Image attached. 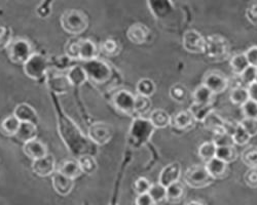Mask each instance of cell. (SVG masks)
<instances>
[{
  "label": "cell",
  "mask_w": 257,
  "mask_h": 205,
  "mask_svg": "<svg viewBox=\"0 0 257 205\" xmlns=\"http://www.w3.org/2000/svg\"><path fill=\"white\" fill-rule=\"evenodd\" d=\"M100 50L90 39H72L67 44L66 54L69 58H79L84 62L95 60Z\"/></svg>",
  "instance_id": "1"
},
{
  "label": "cell",
  "mask_w": 257,
  "mask_h": 205,
  "mask_svg": "<svg viewBox=\"0 0 257 205\" xmlns=\"http://www.w3.org/2000/svg\"><path fill=\"white\" fill-rule=\"evenodd\" d=\"M89 20L82 12L69 10L64 12L61 16V26L67 33L80 34L88 28Z\"/></svg>",
  "instance_id": "2"
},
{
  "label": "cell",
  "mask_w": 257,
  "mask_h": 205,
  "mask_svg": "<svg viewBox=\"0 0 257 205\" xmlns=\"http://www.w3.org/2000/svg\"><path fill=\"white\" fill-rule=\"evenodd\" d=\"M8 52L10 60L15 64H25L33 54L30 44L22 38L12 40L8 46Z\"/></svg>",
  "instance_id": "3"
},
{
  "label": "cell",
  "mask_w": 257,
  "mask_h": 205,
  "mask_svg": "<svg viewBox=\"0 0 257 205\" xmlns=\"http://www.w3.org/2000/svg\"><path fill=\"white\" fill-rule=\"evenodd\" d=\"M214 178L208 172L206 166H194L189 168L184 174V180L191 188H204L212 182Z\"/></svg>",
  "instance_id": "4"
},
{
  "label": "cell",
  "mask_w": 257,
  "mask_h": 205,
  "mask_svg": "<svg viewBox=\"0 0 257 205\" xmlns=\"http://www.w3.org/2000/svg\"><path fill=\"white\" fill-rule=\"evenodd\" d=\"M84 63L85 64L83 66V69L85 73H87L88 78L92 81L102 84V82H105L106 80L109 79L110 68L104 62H100L95 58L89 62H84Z\"/></svg>",
  "instance_id": "5"
},
{
  "label": "cell",
  "mask_w": 257,
  "mask_h": 205,
  "mask_svg": "<svg viewBox=\"0 0 257 205\" xmlns=\"http://www.w3.org/2000/svg\"><path fill=\"white\" fill-rule=\"evenodd\" d=\"M229 46L225 38L219 35H212L206 39L205 52L208 56L213 58H221L227 56Z\"/></svg>",
  "instance_id": "6"
},
{
  "label": "cell",
  "mask_w": 257,
  "mask_h": 205,
  "mask_svg": "<svg viewBox=\"0 0 257 205\" xmlns=\"http://www.w3.org/2000/svg\"><path fill=\"white\" fill-rule=\"evenodd\" d=\"M24 70L31 79H40L48 70V60L40 54H33L24 64Z\"/></svg>",
  "instance_id": "7"
},
{
  "label": "cell",
  "mask_w": 257,
  "mask_h": 205,
  "mask_svg": "<svg viewBox=\"0 0 257 205\" xmlns=\"http://www.w3.org/2000/svg\"><path fill=\"white\" fill-rule=\"evenodd\" d=\"M112 128L104 122H96L89 128V136L96 145H106L112 138Z\"/></svg>",
  "instance_id": "8"
},
{
  "label": "cell",
  "mask_w": 257,
  "mask_h": 205,
  "mask_svg": "<svg viewBox=\"0 0 257 205\" xmlns=\"http://www.w3.org/2000/svg\"><path fill=\"white\" fill-rule=\"evenodd\" d=\"M183 48L191 54H200L205 52L206 39L196 30H188L184 33L182 39Z\"/></svg>",
  "instance_id": "9"
},
{
  "label": "cell",
  "mask_w": 257,
  "mask_h": 205,
  "mask_svg": "<svg viewBox=\"0 0 257 205\" xmlns=\"http://www.w3.org/2000/svg\"><path fill=\"white\" fill-rule=\"evenodd\" d=\"M113 105L119 112L131 115L135 113V96L126 90H120L113 96Z\"/></svg>",
  "instance_id": "10"
},
{
  "label": "cell",
  "mask_w": 257,
  "mask_h": 205,
  "mask_svg": "<svg viewBox=\"0 0 257 205\" xmlns=\"http://www.w3.org/2000/svg\"><path fill=\"white\" fill-rule=\"evenodd\" d=\"M55 168H56L55 158L50 154H47L44 157L33 160V163H32L33 172L41 178L52 176L55 172Z\"/></svg>",
  "instance_id": "11"
},
{
  "label": "cell",
  "mask_w": 257,
  "mask_h": 205,
  "mask_svg": "<svg viewBox=\"0 0 257 205\" xmlns=\"http://www.w3.org/2000/svg\"><path fill=\"white\" fill-rule=\"evenodd\" d=\"M226 77L218 71H210L204 77V86L210 88L214 94H220L227 88Z\"/></svg>",
  "instance_id": "12"
},
{
  "label": "cell",
  "mask_w": 257,
  "mask_h": 205,
  "mask_svg": "<svg viewBox=\"0 0 257 205\" xmlns=\"http://www.w3.org/2000/svg\"><path fill=\"white\" fill-rule=\"evenodd\" d=\"M180 176H181L180 164L178 162L171 163L169 166H165L161 172L159 182H161L163 186L168 187L171 184L178 182Z\"/></svg>",
  "instance_id": "13"
},
{
  "label": "cell",
  "mask_w": 257,
  "mask_h": 205,
  "mask_svg": "<svg viewBox=\"0 0 257 205\" xmlns=\"http://www.w3.org/2000/svg\"><path fill=\"white\" fill-rule=\"evenodd\" d=\"M74 180L66 176H64L63 174L57 172L56 174H54L53 178H52V182H53V187L55 189V191L62 196H66L68 195L74 186Z\"/></svg>",
  "instance_id": "14"
},
{
  "label": "cell",
  "mask_w": 257,
  "mask_h": 205,
  "mask_svg": "<svg viewBox=\"0 0 257 205\" xmlns=\"http://www.w3.org/2000/svg\"><path fill=\"white\" fill-rule=\"evenodd\" d=\"M23 151L26 156H28L33 160L44 157L48 154L47 146L44 142L37 140L36 138L24 142Z\"/></svg>",
  "instance_id": "15"
},
{
  "label": "cell",
  "mask_w": 257,
  "mask_h": 205,
  "mask_svg": "<svg viewBox=\"0 0 257 205\" xmlns=\"http://www.w3.org/2000/svg\"><path fill=\"white\" fill-rule=\"evenodd\" d=\"M149 35V29L143 24H134L128 28L126 36L131 42L135 44H142L147 40Z\"/></svg>",
  "instance_id": "16"
},
{
  "label": "cell",
  "mask_w": 257,
  "mask_h": 205,
  "mask_svg": "<svg viewBox=\"0 0 257 205\" xmlns=\"http://www.w3.org/2000/svg\"><path fill=\"white\" fill-rule=\"evenodd\" d=\"M206 168L213 178H222L227 172V163L217 157H214L207 161Z\"/></svg>",
  "instance_id": "17"
},
{
  "label": "cell",
  "mask_w": 257,
  "mask_h": 205,
  "mask_svg": "<svg viewBox=\"0 0 257 205\" xmlns=\"http://www.w3.org/2000/svg\"><path fill=\"white\" fill-rule=\"evenodd\" d=\"M14 115L21 122H33L36 123L38 120L36 111L28 104H20L16 107Z\"/></svg>",
  "instance_id": "18"
},
{
  "label": "cell",
  "mask_w": 257,
  "mask_h": 205,
  "mask_svg": "<svg viewBox=\"0 0 257 205\" xmlns=\"http://www.w3.org/2000/svg\"><path fill=\"white\" fill-rule=\"evenodd\" d=\"M36 134H37L36 123L21 122L20 128L15 136H17V138H19L20 140L26 142L28 140H34L36 138Z\"/></svg>",
  "instance_id": "19"
},
{
  "label": "cell",
  "mask_w": 257,
  "mask_h": 205,
  "mask_svg": "<svg viewBox=\"0 0 257 205\" xmlns=\"http://www.w3.org/2000/svg\"><path fill=\"white\" fill-rule=\"evenodd\" d=\"M58 172L73 180L78 178L82 174L78 161H74V160L63 161L59 166Z\"/></svg>",
  "instance_id": "20"
},
{
  "label": "cell",
  "mask_w": 257,
  "mask_h": 205,
  "mask_svg": "<svg viewBox=\"0 0 257 205\" xmlns=\"http://www.w3.org/2000/svg\"><path fill=\"white\" fill-rule=\"evenodd\" d=\"M214 94L210 88H208L206 86L202 84L197 88V90L194 92L192 98H194V102H198V104L202 105H212L214 100Z\"/></svg>",
  "instance_id": "21"
},
{
  "label": "cell",
  "mask_w": 257,
  "mask_h": 205,
  "mask_svg": "<svg viewBox=\"0 0 257 205\" xmlns=\"http://www.w3.org/2000/svg\"><path fill=\"white\" fill-rule=\"evenodd\" d=\"M149 122L155 128H165L171 123L170 115L162 109L155 110L149 117Z\"/></svg>",
  "instance_id": "22"
},
{
  "label": "cell",
  "mask_w": 257,
  "mask_h": 205,
  "mask_svg": "<svg viewBox=\"0 0 257 205\" xmlns=\"http://www.w3.org/2000/svg\"><path fill=\"white\" fill-rule=\"evenodd\" d=\"M194 120L195 119L189 111H181L176 114L173 119H171V123L177 130H186L192 124Z\"/></svg>",
  "instance_id": "23"
},
{
  "label": "cell",
  "mask_w": 257,
  "mask_h": 205,
  "mask_svg": "<svg viewBox=\"0 0 257 205\" xmlns=\"http://www.w3.org/2000/svg\"><path fill=\"white\" fill-rule=\"evenodd\" d=\"M184 195V187L179 182L171 184L167 187V201L177 203L179 202Z\"/></svg>",
  "instance_id": "24"
},
{
  "label": "cell",
  "mask_w": 257,
  "mask_h": 205,
  "mask_svg": "<svg viewBox=\"0 0 257 205\" xmlns=\"http://www.w3.org/2000/svg\"><path fill=\"white\" fill-rule=\"evenodd\" d=\"M189 112L195 120L204 122L208 115L212 112V107L211 105H202L194 102V104L189 107Z\"/></svg>",
  "instance_id": "25"
},
{
  "label": "cell",
  "mask_w": 257,
  "mask_h": 205,
  "mask_svg": "<svg viewBox=\"0 0 257 205\" xmlns=\"http://www.w3.org/2000/svg\"><path fill=\"white\" fill-rule=\"evenodd\" d=\"M20 124H21V121L15 115H12V116L7 117L3 121L2 130L8 136H16V134L20 128Z\"/></svg>",
  "instance_id": "26"
},
{
  "label": "cell",
  "mask_w": 257,
  "mask_h": 205,
  "mask_svg": "<svg viewBox=\"0 0 257 205\" xmlns=\"http://www.w3.org/2000/svg\"><path fill=\"white\" fill-rule=\"evenodd\" d=\"M67 78L71 86H81L83 82L88 79V76L82 67L75 66L69 70V72L67 73Z\"/></svg>",
  "instance_id": "27"
},
{
  "label": "cell",
  "mask_w": 257,
  "mask_h": 205,
  "mask_svg": "<svg viewBox=\"0 0 257 205\" xmlns=\"http://www.w3.org/2000/svg\"><path fill=\"white\" fill-rule=\"evenodd\" d=\"M78 163L82 174H93L97 170V162L95 158L91 155L83 154L79 157Z\"/></svg>",
  "instance_id": "28"
},
{
  "label": "cell",
  "mask_w": 257,
  "mask_h": 205,
  "mask_svg": "<svg viewBox=\"0 0 257 205\" xmlns=\"http://www.w3.org/2000/svg\"><path fill=\"white\" fill-rule=\"evenodd\" d=\"M248 66H249V63L245 54H234L230 60V67L232 71L238 75H241Z\"/></svg>",
  "instance_id": "29"
},
{
  "label": "cell",
  "mask_w": 257,
  "mask_h": 205,
  "mask_svg": "<svg viewBox=\"0 0 257 205\" xmlns=\"http://www.w3.org/2000/svg\"><path fill=\"white\" fill-rule=\"evenodd\" d=\"M156 88H156L155 82L152 79H148V78L141 79L136 86V90L138 94L148 96V98H151L156 92Z\"/></svg>",
  "instance_id": "30"
},
{
  "label": "cell",
  "mask_w": 257,
  "mask_h": 205,
  "mask_svg": "<svg viewBox=\"0 0 257 205\" xmlns=\"http://www.w3.org/2000/svg\"><path fill=\"white\" fill-rule=\"evenodd\" d=\"M229 98H230V100L233 102L234 105L242 106L243 104H245V102L250 98L249 90L246 88L237 86V88H234L230 92Z\"/></svg>",
  "instance_id": "31"
},
{
  "label": "cell",
  "mask_w": 257,
  "mask_h": 205,
  "mask_svg": "<svg viewBox=\"0 0 257 205\" xmlns=\"http://www.w3.org/2000/svg\"><path fill=\"white\" fill-rule=\"evenodd\" d=\"M205 126L214 130V132H218L221 130H224V121L215 113L211 112L208 117L205 119L204 121Z\"/></svg>",
  "instance_id": "32"
},
{
  "label": "cell",
  "mask_w": 257,
  "mask_h": 205,
  "mask_svg": "<svg viewBox=\"0 0 257 205\" xmlns=\"http://www.w3.org/2000/svg\"><path fill=\"white\" fill-rule=\"evenodd\" d=\"M148 193L155 201V204H160L167 200V187L163 186L161 182L152 184L151 190H149Z\"/></svg>",
  "instance_id": "33"
},
{
  "label": "cell",
  "mask_w": 257,
  "mask_h": 205,
  "mask_svg": "<svg viewBox=\"0 0 257 205\" xmlns=\"http://www.w3.org/2000/svg\"><path fill=\"white\" fill-rule=\"evenodd\" d=\"M216 150L217 147L213 142H205L199 148V156L207 162L216 156Z\"/></svg>",
  "instance_id": "34"
},
{
  "label": "cell",
  "mask_w": 257,
  "mask_h": 205,
  "mask_svg": "<svg viewBox=\"0 0 257 205\" xmlns=\"http://www.w3.org/2000/svg\"><path fill=\"white\" fill-rule=\"evenodd\" d=\"M217 158L221 159L222 161L226 163H230L234 161L238 157V153L233 148V146H228V147H218L216 150V156Z\"/></svg>",
  "instance_id": "35"
},
{
  "label": "cell",
  "mask_w": 257,
  "mask_h": 205,
  "mask_svg": "<svg viewBox=\"0 0 257 205\" xmlns=\"http://www.w3.org/2000/svg\"><path fill=\"white\" fill-rule=\"evenodd\" d=\"M152 108L151 98L144 96H135V113L137 114H146Z\"/></svg>",
  "instance_id": "36"
},
{
  "label": "cell",
  "mask_w": 257,
  "mask_h": 205,
  "mask_svg": "<svg viewBox=\"0 0 257 205\" xmlns=\"http://www.w3.org/2000/svg\"><path fill=\"white\" fill-rule=\"evenodd\" d=\"M213 142L215 144L216 147H228V146H233L234 142L232 138V136L225 130H221L218 132H215V136H214Z\"/></svg>",
  "instance_id": "37"
},
{
  "label": "cell",
  "mask_w": 257,
  "mask_h": 205,
  "mask_svg": "<svg viewBox=\"0 0 257 205\" xmlns=\"http://www.w3.org/2000/svg\"><path fill=\"white\" fill-rule=\"evenodd\" d=\"M242 160L249 168H257V146H250L242 154Z\"/></svg>",
  "instance_id": "38"
},
{
  "label": "cell",
  "mask_w": 257,
  "mask_h": 205,
  "mask_svg": "<svg viewBox=\"0 0 257 205\" xmlns=\"http://www.w3.org/2000/svg\"><path fill=\"white\" fill-rule=\"evenodd\" d=\"M250 136L247 134V132L242 128V126L240 123H238L237 128H235L233 134H232V138L235 145H240V146H244L247 145L250 140Z\"/></svg>",
  "instance_id": "39"
},
{
  "label": "cell",
  "mask_w": 257,
  "mask_h": 205,
  "mask_svg": "<svg viewBox=\"0 0 257 205\" xmlns=\"http://www.w3.org/2000/svg\"><path fill=\"white\" fill-rule=\"evenodd\" d=\"M170 96L178 104H182L187 98V90L181 84H175L170 90Z\"/></svg>",
  "instance_id": "40"
},
{
  "label": "cell",
  "mask_w": 257,
  "mask_h": 205,
  "mask_svg": "<svg viewBox=\"0 0 257 205\" xmlns=\"http://www.w3.org/2000/svg\"><path fill=\"white\" fill-rule=\"evenodd\" d=\"M100 50L108 56H117L119 52V46L113 39H107L101 44Z\"/></svg>",
  "instance_id": "41"
},
{
  "label": "cell",
  "mask_w": 257,
  "mask_h": 205,
  "mask_svg": "<svg viewBox=\"0 0 257 205\" xmlns=\"http://www.w3.org/2000/svg\"><path fill=\"white\" fill-rule=\"evenodd\" d=\"M242 111L246 118H257V102L249 98L242 105Z\"/></svg>",
  "instance_id": "42"
},
{
  "label": "cell",
  "mask_w": 257,
  "mask_h": 205,
  "mask_svg": "<svg viewBox=\"0 0 257 205\" xmlns=\"http://www.w3.org/2000/svg\"><path fill=\"white\" fill-rule=\"evenodd\" d=\"M240 124L247 132V134L252 138L257 134V118H244Z\"/></svg>",
  "instance_id": "43"
},
{
  "label": "cell",
  "mask_w": 257,
  "mask_h": 205,
  "mask_svg": "<svg viewBox=\"0 0 257 205\" xmlns=\"http://www.w3.org/2000/svg\"><path fill=\"white\" fill-rule=\"evenodd\" d=\"M256 75H257V67L249 65L246 68V70L240 76H241V79L245 84L250 86L256 81Z\"/></svg>",
  "instance_id": "44"
},
{
  "label": "cell",
  "mask_w": 257,
  "mask_h": 205,
  "mask_svg": "<svg viewBox=\"0 0 257 205\" xmlns=\"http://www.w3.org/2000/svg\"><path fill=\"white\" fill-rule=\"evenodd\" d=\"M12 31L5 26H0V50H4L12 42Z\"/></svg>",
  "instance_id": "45"
},
{
  "label": "cell",
  "mask_w": 257,
  "mask_h": 205,
  "mask_svg": "<svg viewBox=\"0 0 257 205\" xmlns=\"http://www.w3.org/2000/svg\"><path fill=\"white\" fill-rule=\"evenodd\" d=\"M152 187V184L149 182L147 178H139L135 184H134V188L135 191L138 195L140 194H144V193H148L149 190H151Z\"/></svg>",
  "instance_id": "46"
},
{
  "label": "cell",
  "mask_w": 257,
  "mask_h": 205,
  "mask_svg": "<svg viewBox=\"0 0 257 205\" xmlns=\"http://www.w3.org/2000/svg\"><path fill=\"white\" fill-rule=\"evenodd\" d=\"M245 182L250 188H257V168H250L245 174Z\"/></svg>",
  "instance_id": "47"
},
{
  "label": "cell",
  "mask_w": 257,
  "mask_h": 205,
  "mask_svg": "<svg viewBox=\"0 0 257 205\" xmlns=\"http://www.w3.org/2000/svg\"><path fill=\"white\" fill-rule=\"evenodd\" d=\"M245 56L247 58L249 65L257 67V46H253L250 48H248L247 52H245Z\"/></svg>",
  "instance_id": "48"
},
{
  "label": "cell",
  "mask_w": 257,
  "mask_h": 205,
  "mask_svg": "<svg viewBox=\"0 0 257 205\" xmlns=\"http://www.w3.org/2000/svg\"><path fill=\"white\" fill-rule=\"evenodd\" d=\"M136 205H155V201L149 193H144L138 195L136 199Z\"/></svg>",
  "instance_id": "49"
},
{
  "label": "cell",
  "mask_w": 257,
  "mask_h": 205,
  "mask_svg": "<svg viewBox=\"0 0 257 205\" xmlns=\"http://www.w3.org/2000/svg\"><path fill=\"white\" fill-rule=\"evenodd\" d=\"M246 16L253 25L257 26V4H252L251 6H249L247 8Z\"/></svg>",
  "instance_id": "50"
},
{
  "label": "cell",
  "mask_w": 257,
  "mask_h": 205,
  "mask_svg": "<svg viewBox=\"0 0 257 205\" xmlns=\"http://www.w3.org/2000/svg\"><path fill=\"white\" fill-rule=\"evenodd\" d=\"M248 90H249L250 98L257 102V82H254V84H250L248 88Z\"/></svg>",
  "instance_id": "51"
},
{
  "label": "cell",
  "mask_w": 257,
  "mask_h": 205,
  "mask_svg": "<svg viewBox=\"0 0 257 205\" xmlns=\"http://www.w3.org/2000/svg\"><path fill=\"white\" fill-rule=\"evenodd\" d=\"M51 4V0H47V2H46V4L45 6H42V8H44V10H42L39 14L40 16H46V8H48L49 6L48 4Z\"/></svg>",
  "instance_id": "52"
},
{
  "label": "cell",
  "mask_w": 257,
  "mask_h": 205,
  "mask_svg": "<svg viewBox=\"0 0 257 205\" xmlns=\"http://www.w3.org/2000/svg\"><path fill=\"white\" fill-rule=\"evenodd\" d=\"M185 205H205V204H203L202 202H200V201H196V200H194V201H189L188 203H186Z\"/></svg>",
  "instance_id": "53"
},
{
  "label": "cell",
  "mask_w": 257,
  "mask_h": 205,
  "mask_svg": "<svg viewBox=\"0 0 257 205\" xmlns=\"http://www.w3.org/2000/svg\"><path fill=\"white\" fill-rule=\"evenodd\" d=\"M255 82H257V75H256V81Z\"/></svg>",
  "instance_id": "54"
}]
</instances>
